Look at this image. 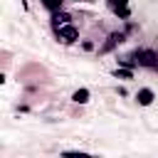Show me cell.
I'll return each instance as SVG.
<instances>
[{
	"mask_svg": "<svg viewBox=\"0 0 158 158\" xmlns=\"http://www.w3.org/2000/svg\"><path fill=\"white\" fill-rule=\"evenodd\" d=\"M77 2H79V0H77Z\"/></svg>",
	"mask_w": 158,
	"mask_h": 158,
	"instance_id": "obj_10",
	"label": "cell"
},
{
	"mask_svg": "<svg viewBox=\"0 0 158 158\" xmlns=\"http://www.w3.org/2000/svg\"><path fill=\"white\" fill-rule=\"evenodd\" d=\"M42 2H44L49 10H59V7H62V0H42Z\"/></svg>",
	"mask_w": 158,
	"mask_h": 158,
	"instance_id": "obj_9",
	"label": "cell"
},
{
	"mask_svg": "<svg viewBox=\"0 0 158 158\" xmlns=\"http://www.w3.org/2000/svg\"><path fill=\"white\" fill-rule=\"evenodd\" d=\"M72 17L67 15V12H59V10H54V15H52V25L54 27H62V25H67Z\"/></svg>",
	"mask_w": 158,
	"mask_h": 158,
	"instance_id": "obj_5",
	"label": "cell"
},
{
	"mask_svg": "<svg viewBox=\"0 0 158 158\" xmlns=\"http://www.w3.org/2000/svg\"><path fill=\"white\" fill-rule=\"evenodd\" d=\"M57 35H59V40H64V42H74L77 37H79V30L74 27V25H62V27H57Z\"/></svg>",
	"mask_w": 158,
	"mask_h": 158,
	"instance_id": "obj_2",
	"label": "cell"
},
{
	"mask_svg": "<svg viewBox=\"0 0 158 158\" xmlns=\"http://www.w3.org/2000/svg\"><path fill=\"white\" fill-rule=\"evenodd\" d=\"M109 5H111V10H114L116 15H118L121 10H128V7H126V0H109Z\"/></svg>",
	"mask_w": 158,
	"mask_h": 158,
	"instance_id": "obj_8",
	"label": "cell"
},
{
	"mask_svg": "<svg viewBox=\"0 0 158 158\" xmlns=\"http://www.w3.org/2000/svg\"><path fill=\"white\" fill-rule=\"evenodd\" d=\"M114 74H116V79H131V77H133L131 67H121V69H116Z\"/></svg>",
	"mask_w": 158,
	"mask_h": 158,
	"instance_id": "obj_7",
	"label": "cell"
},
{
	"mask_svg": "<svg viewBox=\"0 0 158 158\" xmlns=\"http://www.w3.org/2000/svg\"><path fill=\"white\" fill-rule=\"evenodd\" d=\"M118 42H123V35H121V32H114V35H109V42L101 47V52H109V49H114Z\"/></svg>",
	"mask_w": 158,
	"mask_h": 158,
	"instance_id": "obj_4",
	"label": "cell"
},
{
	"mask_svg": "<svg viewBox=\"0 0 158 158\" xmlns=\"http://www.w3.org/2000/svg\"><path fill=\"white\" fill-rule=\"evenodd\" d=\"M131 59L138 62L141 67H156V64H158V54L151 52V49H136V52L131 54Z\"/></svg>",
	"mask_w": 158,
	"mask_h": 158,
	"instance_id": "obj_1",
	"label": "cell"
},
{
	"mask_svg": "<svg viewBox=\"0 0 158 158\" xmlns=\"http://www.w3.org/2000/svg\"><path fill=\"white\" fill-rule=\"evenodd\" d=\"M153 91L151 89H138V94H136V101L141 104V106H148V104H153Z\"/></svg>",
	"mask_w": 158,
	"mask_h": 158,
	"instance_id": "obj_3",
	"label": "cell"
},
{
	"mask_svg": "<svg viewBox=\"0 0 158 158\" xmlns=\"http://www.w3.org/2000/svg\"><path fill=\"white\" fill-rule=\"evenodd\" d=\"M72 99H74L77 104H86V101H89V89H77V91L72 94Z\"/></svg>",
	"mask_w": 158,
	"mask_h": 158,
	"instance_id": "obj_6",
	"label": "cell"
}]
</instances>
